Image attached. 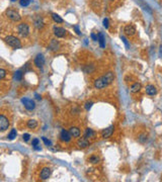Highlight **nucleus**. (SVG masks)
I'll return each mask as SVG.
<instances>
[{"instance_id":"c85d7f7f","label":"nucleus","mask_w":162,"mask_h":182,"mask_svg":"<svg viewBox=\"0 0 162 182\" xmlns=\"http://www.w3.org/2000/svg\"><path fill=\"white\" fill-rule=\"evenodd\" d=\"M6 71L4 70V69H0V80H2L5 78V76H6Z\"/></svg>"},{"instance_id":"20e7f679","label":"nucleus","mask_w":162,"mask_h":182,"mask_svg":"<svg viewBox=\"0 0 162 182\" xmlns=\"http://www.w3.org/2000/svg\"><path fill=\"white\" fill-rule=\"evenodd\" d=\"M17 32H19V36H21L22 38H26L30 34V26L28 23L22 22L17 26Z\"/></svg>"},{"instance_id":"5701e85b","label":"nucleus","mask_w":162,"mask_h":182,"mask_svg":"<svg viewBox=\"0 0 162 182\" xmlns=\"http://www.w3.org/2000/svg\"><path fill=\"white\" fill-rule=\"evenodd\" d=\"M52 18H53V20L55 21V22L57 23H63V18L61 17V16H59L57 13H53L52 14Z\"/></svg>"},{"instance_id":"a211bd4d","label":"nucleus","mask_w":162,"mask_h":182,"mask_svg":"<svg viewBox=\"0 0 162 182\" xmlns=\"http://www.w3.org/2000/svg\"><path fill=\"white\" fill-rule=\"evenodd\" d=\"M49 48H50L51 51L56 52V51L59 50V43H58L56 40H52L51 43H50V45H49Z\"/></svg>"},{"instance_id":"f3484780","label":"nucleus","mask_w":162,"mask_h":182,"mask_svg":"<svg viewBox=\"0 0 162 182\" xmlns=\"http://www.w3.org/2000/svg\"><path fill=\"white\" fill-rule=\"evenodd\" d=\"M146 93L148 94V95H156L157 94V89H156V87L154 86V85H147L146 86Z\"/></svg>"},{"instance_id":"b1692460","label":"nucleus","mask_w":162,"mask_h":182,"mask_svg":"<svg viewBox=\"0 0 162 182\" xmlns=\"http://www.w3.org/2000/svg\"><path fill=\"white\" fill-rule=\"evenodd\" d=\"M99 161H101V158L98 157V156H96V155H92V156L89 157V162L92 164H97L99 163Z\"/></svg>"},{"instance_id":"2eb2a0df","label":"nucleus","mask_w":162,"mask_h":182,"mask_svg":"<svg viewBox=\"0 0 162 182\" xmlns=\"http://www.w3.org/2000/svg\"><path fill=\"white\" fill-rule=\"evenodd\" d=\"M69 132H70L71 136L73 138H80V136H81V131L77 127H71Z\"/></svg>"},{"instance_id":"aec40b11","label":"nucleus","mask_w":162,"mask_h":182,"mask_svg":"<svg viewBox=\"0 0 162 182\" xmlns=\"http://www.w3.org/2000/svg\"><path fill=\"white\" fill-rule=\"evenodd\" d=\"M141 88H142V85L140 84V83H134V84L131 86V92L132 93H137V92H139L140 90H141Z\"/></svg>"},{"instance_id":"9d476101","label":"nucleus","mask_w":162,"mask_h":182,"mask_svg":"<svg viewBox=\"0 0 162 182\" xmlns=\"http://www.w3.org/2000/svg\"><path fill=\"white\" fill-rule=\"evenodd\" d=\"M124 32H125V34H127V36H133L136 34V32H137V30H136V27L134 26L133 24H128L125 26V30H124Z\"/></svg>"},{"instance_id":"423d86ee","label":"nucleus","mask_w":162,"mask_h":182,"mask_svg":"<svg viewBox=\"0 0 162 182\" xmlns=\"http://www.w3.org/2000/svg\"><path fill=\"white\" fill-rule=\"evenodd\" d=\"M21 101H22L23 105H24V107L28 109V110H34V107H36L34 101L32 99H28V98H22Z\"/></svg>"},{"instance_id":"c9c22d12","label":"nucleus","mask_w":162,"mask_h":182,"mask_svg":"<svg viewBox=\"0 0 162 182\" xmlns=\"http://www.w3.org/2000/svg\"><path fill=\"white\" fill-rule=\"evenodd\" d=\"M91 38H92V40H93V41H97V36H96L94 34H91Z\"/></svg>"},{"instance_id":"f257e3e1","label":"nucleus","mask_w":162,"mask_h":182,"mask_svg":"<svg viewBox=\"0 0 162 182\" xmlns=\"http://www.w3.org/2000/svg\"><path fill=\"white\" fill-rule=\"evenodd\" d=\"M114 80V72H107L105 73L104 75L101 76V77L97 78V79L94 81V87L96 89H103L106 86H108L110 84H112Z\"/></svg>"},{"instance_id":"f704fd0d","label":"nucleus","mask_w":162,"mask_h":182,"mask_svg":"<svg viewBox=\"0 0 162 182\" xmlns=\"http://www.w3.org/2000/svg\"><path fill=\"white\" fill-rule=\"evenodd\" d=\"M92 104H93V103H92V102H87L86 104H85V108H86L87 110H88V109H90V108H91Z\"/></svg>"},{"instance_id":"f8f14e48","label":"nucleus","mask_w":162,"mask_h":182,"mask_svg":"<svg viewBox=\"0 0 162 182\" xmlns=\"http://www.w3.org/2000/svg\"><path fill=\"white\" fill-rule=\"evenodd\" d=\"M90 145V142H89L88 139H86V138H79L77 141V146L79 147V148L81 149H84V148H87L88 146Z\"/></svg>"},{"instance_id":"e433bc0d","label":"nucleus","mask_w":162,"mask_h":182,"mask_svg":"<svg viewBox=\"0 0 162 182\" xmlns=\"http://www.w3.org/2000/svg\"><path fill=\"white\" fill-rule=\"evenodd\" d=\"M34 150H37V151H41V150H42V148H40L39 145H38V146H34Z\"/></svg>"},{"instance_id":"7c9ffc66","label":"nucleus","mask_w":162,"mask_h":182,"mask_svg":"<svg viewBox=\"0 0 162 182\" xmlns=\"http://www.w3.org/2000/svg\"><path fill=\"white\" fill-rule=\"evenodd\" d=\"M39 144H40L39 139H34V140H32V147H34V146H38Z\"/></svg>"},{"instance_id":"2f4dec72","label":"nucleus","mask_w":162,"mask_h":182,"mask_svg":"<svg viewBox=\"0 0 162 182\" xmlns=\"http://www.w3.org/2000/svg\"><path fill=\"white\" fill-rule=\"evenodd\" d=\"M73 28H74V30H75V32H76V34H81V30H79V26H78L77 24L74 25Z\"/></svg>"},{"instance_id":"39448f33","label":"nucleus","mask_w":162,"mask_h":182,"mask_svg":"<svg viewBox=\"0 0 162 182\" xmlns=\"http://www.w3.org/2000/svg\"><path fill=\"white\" fill-rule=\"evenodd\" d=\"M6 15L7 17L9 18V19H11L12 21H19L20 20V15H19V13L16 10H14V9L12 8H8L6 10Z\"/></svg>"},{"instance_id":"ddd939ff","label":"nucleus","mask_w":162,"mask_h":182,"mask_svg":"<svg viewBox=\"0 0 162 182\" xmlns=\"http://www.w3.org/2000/svg\"><path fill=\"white\" fill-rule=\"evenodd\" d=\"M44 64H45V58L42 54H39L34 59V65L38 68H42L44 66Z\"/></svg>"},{"instance_id":"473e14b6","label":"nucleus","mask_w":162,"mask_h":182,"mask_svg":"<svg viewBox=\"0 0 162 182\" xmlns=\"http://www.w3.org/2000/svg\"><path fill=\"white\" fill-rule=\"evenodd\" d=\"M22 138H23V140H24L25 142H28V140H30V134H24L22 136Z\"/></svg>"},{"instance_id":"c756f323","label":"nucleus","mask_w":162,"mask_h":182,"mask_svg":"<svg viewBox=\"0 0 162 182\" xmlns=\"http://www.w3.org/2000/svg\"><path fill=\"white\" fill-rule=\"evenodd\" d=\"M42 140H43V141H44V143L46 144V146H48V147H50V146L52 145V143H51V142L49 141L48 139H47L46 136H43V138H42Z\"/></svg>"},{"instance_id":"0eeeda50","label":"nucleus","mask_w":162,"mask_h":182,"mask_svg":"<svg viewBox=\"0 0 162 182\" xmlns=\"http://www.w3.org/2000/svg\"><path fill=\"white\" fill-rule=\"evenodd\" d=\"M51 174H52V170H51V168H49V167H45V168L42 169L41 174H40V178H41L42 180H47L51 177Z\"/></svg>"},{"instance_id":"dca6fc26","label":"nucleus","mask_w":162,"mask_h":182,"mask_svg":"<svg viewBox=\"0 0 162 182\" xmlns=\"http://www.w3.org/2000/svg\"><path fill=\"white\" fill-rule=\"evenodd\" d=\"M95 136H96V133L94 132L92 129H90V127H88V129H86L85 130V133H84V138H86V139H95Z\"/></svg>"},{"instance_id":"9b49d317","label":"nucleus","mask_w":162,"mask_h":182,"mask_svg":"<svg viewBox=\"0 0 162 182\" xmlns=\"http://www.w3.org/2000/svg\"><path fill=\"white\" fill-rule=\"evenodd\" d=\"M67 34V30L63 27L55 26L54 27V34H55L57 38H64Z\"/></svg>"},{"instance_id":"6e6552de","label":"nucleus","mask_w":162,"mask_h":182,"mask_svg":"<svg viewBox=\"0 0 162 182\" xmlns=\"http://www.w3.org/2000/svg\"><path fill=\"white\" fill-rule=\"evenodd\" d=\"M60 138H61V141H63L64 143H68V142H70L71 139H72V136H71L70 132H68V131L66 130H62Z\"/></svg>"},{"instance_id":"412c9836","label":"nucleus","mask_w":162,"mask_h":182,"mask_svg":"<svg viewBox=\"0 0 162 182\" xmlns=\"http://www.w3.org/2000/svg\"><path fill=\"white\" fill-rule=\"evenodd\" d=\"M138 142L141 144H145L147 141H148V136H147L146 134H140L139 136H138Z\"/></svg>"},{"instance_id":"393cba45","label":"nucleus","mask_w":162,"mask_h":182,"mask_svg":"<svg viewBox=\"0 0 162 182\" xmlns=\"http://www.w3.org/2000/svg\"><path fill=\"white\" fill-rule=\"evenodd\" d=\"M16 136H17V133H16V130L15 129H12L11 131H10V133L8 134V140H10V141H12V140H14L16 138Z\"/></svg>"},{"instance_id":"72a5a7b5","label":"nucleus","mask_w":162,"mask_h":182,"mask_svg":"<svg viewBox=\"0 0 162 182\" xmlns=\"http://www.w3.org/2000/svg\"><path fill=\"white\" fill-rule=\"evenodd\" d=\"M103 26H104L105 28H108V19H107V18L103 19Z\"/></svg>"},{"instance_id":"4be33fe9","label":"nucleus","mask_w":162,"mask_h":182,"mask_svg":"<svg viewBox=\"0 0 162 182\" xmlns=\"http://www.w3.org/2000/svg\"><path fill=\"white\" fill-rule=\"evenodd\" d=\"M38 127V121H34V119H30L28 121V127L30 129V130H34L36 127Z\"/></svg>"},{"instance_id":"a878e982","label":"nucleus","mask_w":162,"mask_h":182,"mask_svg":"<svg viewBox=\"0 0 162 182\" xmlns=\"http://www.w3.org/2000/svg\"><path fill=\"white\" fill-rule=\"evenodd\" d=\"M15 79L17 81H20L22 79V72L21 71H16L15 72Z\"/></svg>"},{"instance_id":"4c0bfd02","label":"nucleus","mask_w":162,"mask_h":182,"mask_svg":"<svg viewBox=\"0 0 162 182\" xmlns=\"http://www.w3.org/2000/svg\"><path fill=\"white\" fill-rule=\"evenodd\" d=\"M11 1H12V2H13V1H15V0H11Z\"/></svg>"},{"instance_id":"6ab92c4d","label":"nucleus","mask_w":162,"mask_h":182,"mask_svg":"<svg viewBox=\"0 0 162 182\" xmlns=\"http://www.w3.org/2000/svg\"><path fill=\"white\" fill-rule=\"evenodd\" d=\"M97 41H98V43H99V46H101V48H105V38L101 32H98Z\"/></svg>"},{"instance_id":"58836bf2","label":"nucleus","mask_w":162,"mask_h":182,"mask_svg":"<svg viewBox=\"0 0 162 182\" xmlns=\"http://www.w3.org/2000/svg\"><path fill=\"white\" fill-rule=\"evenodd\" d=\"M110 1H114V0H110Z\"/></svg>"},{"instance_id":"f03ea898","label":"nucleus","mask_w":162,"mask_h":182,"mask_svg":"<svg viewBox=\"0 0 162 182\" xmlns=\"http://www.w3.org/2000/svg\"><path fill=\"white\" fill-rule=\"evenodd\" d=\"M5 43L8 46H10L13 49H20L21 48V43L19 41V38H16L14 36H7L5 38Z\"/></svg>"},{"instance_id":"1a4fd4ad","label":"nucleus","mask_w":162,"mask_h":182,"mask_svg":"<svg viewBox=\"0 0 162 182\" xmlns=\"http://www.w3.org/2000/svg\"><path fill=\"white\" fill-rule=\"evenodd\" d=\"M114 125H110V127L104 129V130L102 131V133H101V138H102V139H107V138L112 136V135L114 134Z\"/></svg>"},{"instance_id":"bb28decb","label":"nucleus","mask_w":162,"mask_h":182,"mask_svg":"<svg viewBox=\"0 0 162 182\" xmlns=\"http://www.w3.org/2000/svg\"><path fill=\"white\" fill-rule=\"evenodd\" d=\"M30 0H20V1H19V4H20L21 6H23V7L28 6V5H30Z\"/></svg>"},{"instance_id":"cd10ccee","label":"nucleus","mask_w":162,"mask_h":182,"mask_svg":"<svg viewBox=\"0 0 162 182\" xmlns=\"http://www.w3.org/2000/svg\"><path fill=\"white\" fill-rule=\"evenodd\" d=\"M121 39H122V41H123V43H124V44H125V46H126V48H127V49H129V48H130V44H129L128 40L126 39V36H121Z\"/></svg>"},{"instance_id":"7ed1b4c3","label":"nucleus","mask_w":162,"mask_h":182,"mask_svg":"<svg viewBox=\"0 0 162 182\" xmlns=\"http://www.w3.org/2000/svg\"><path fill=\"white\" fill-rule=\"evenodd\" d=\"M10 125L9 118L6 114L0 113V132H4L6 131Z\"/></svg>"},{"instance_id":"4468645a","label":"nucleus","mask_w":162,"mask_h":182,"mask_svg":"<svg viewBox=\"0 0 162 182\" xmlns=\"http://www.w3.org/2000/svg\"><path fill=\"white\" fill-rule=\"evenodd\" d=\"M34 26L37 27V28H39V30H41V28H43L44 27V20H43V17L40 15H37L36 17L34 18Z\"/></svg>"}]
</instances>
